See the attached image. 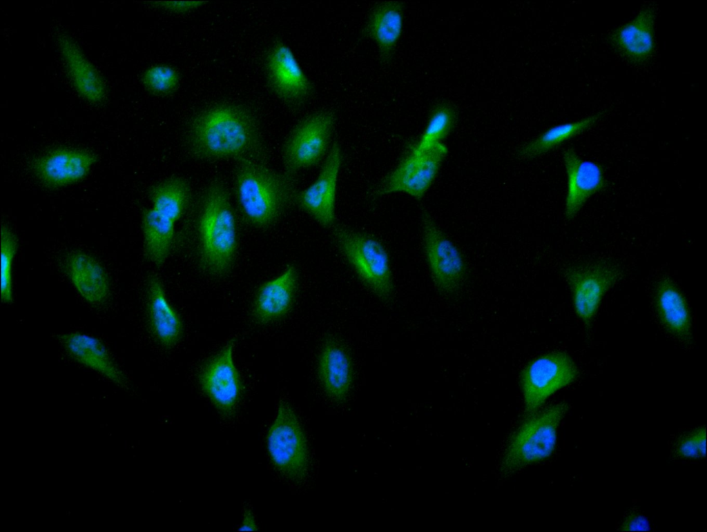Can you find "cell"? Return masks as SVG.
<instances>
[{"label":"cell","instance_id":"cell-10","mask_svg":"<svg viewBox=\"0 0 707 532\" xmlns=\"http://www.w3.org/2000/svg\"><path fill=\"white\" fill-rule=\"evenodd\" d=\"M565 276L575 313L583 324L590 326L603 296L617 282L621 272L611 264L600 263L569 268Z\"/></svg>","mask_w":707,"mask_h":532},{"label":"cell","instance_id":"cell-20","mask_svg":"<svg viewBox=\"0 0 707 532\" xmlns=\"http://www.w3.org/2000/svg\"><path fill=\"white\" fill-rule=\"evenodd\" d=\"M318 374L327 395L336 402L346 400L353 382L350 356L342 344L329 340L318 360Z\"/></svg>","mask_w":707,"mask_h":532},{"label":"cell","instance_id":"cell-8","mask_svg":"<svg viewBox=\"0 0 707 532\" xmlns=\"http://www.w3.org/2000/svg\"><path fill=\"white\" fill-rule=\"evenodd\" d=\"M334 123L333 115L322 111L309 115L296 126L282 150L287 173L293 175L320 161L328 148Z\"/></svg>","mask_w":707,"mask_h":532},{"label":"cell","instance_id":"cell-25","mask_svg":"<svg viewBox=\"0 0 707 532\" xmlns=\"http://www.w3.org/2000/svg\"><path fill=\"white\" fill-rule=\"evenodd\" d=\"M403 7L398 1L376 6L369 17L366 32L376 43L382 58H389L402 33Z\"/></svg>","mask_w":707,"mask_h":532},{"label":"cell","instance_id":"cell-33","mask_svg":"<svg viewBox=\"0 0 707 532\" xmlns=\"http://www.w3.org/2000/svg\"><path fill=\"white\" fill-rule=\"evenodd\" d=\"M621 530L624 531H649L647 518L639 513H630L623 522Z\"/></svg>","mask_w":707,"mask_h":532},{"label":"cell","instance_id":"cell-9","mask_svg":"<svg viewBox=\"0 0 707 532\" xmlns=\"http://www.w3.org/2000/svg\"><path fill=\"white\" fill-rule=\"evenodd\" d=\"M447 148L442 142L416 150L411 149L382 181L376 194L404 193L421 199L433 183Z\"/></svg>","mask_w":707,"mask_h":532},{"label":"cell","instance_id":"cell-4","mask_svg":"<svg viewBox=\"0 0 707 532\" xmlns=\"http://www.w3.org/2000/svg\"><path fill=\"white\" fill-rule=\"evenodd\" d=\"M568 409L556 403L527 414L513 433L501 463V473L512 475L526 466L548 457L553 452L558 427Z\"/></svg>","mask_w":707,"mask_h":532},{"label":"cell","instance_id":"cell-11","mask_svg":"<svg viewBox=\"0 0 707 532\" xmlns=\"http://www.w3.org/2000/svg\"><path fill=\"white\" fill-rule=\"evenodd\" d=\"M422 221L424 249L434 282L440 291L453 292L465 275L463 257L427 211L423 212Z\"/></svg>","mask_w":707,"mask_h":532},{"label":"cell","instance_id":"cell-14","mask_svg":"<svg viewBox=\"0 0 707 532\" xmlns=\"http://www.w3.org/2000/svg\"><path fill=\"white\" fill-rule=\"evenodd\" d=\"M265 67L268 82L282 100L298 104L311 95V84L286 44L278 42L272 46Z\"/></svg>","mask_w":707,"mask_h":532},{"label":"cell","instance_id":"cell-7","mask_svg":"<svg viewBox=\"0 0 707 532\" xmlns=\"http://www.w3.org/2000/svg\"><path fill=\"white\" fill-rule=\"evenodd\" d=\"M577 375L574 361L564 352H552L534 359L520 377L525 411L530 414L539 410L550 395L572 383Z\"/></svg>","mask_w":707,"mask_h":532},{"label":"cell","instance_id":"cell-1","mask_svg":"<svg viewBox=\"0 0 707 532\" xmlns=\"http://www.w3.org/2000/svg\"><path fill=\"white\" fill-rule=\"evenodd\" d=\"M188 144L193 155L202 159H265L255 119L232 104L214 106L197 115L189 128Z\"/></svg>","mask_w":707,"mask_h":532},{"label":"cell","instance_id":"cell-5","mask_svg":"<svg viewBox=\"0 0 707 532\" xmlns=\"http://www.w3.org/2000/svg\"><path fill=\"white\" fill-rule=\"evenodd\" d=\"M342 255L360 279L384 302L391 299L394 283L387 250L376 239L344 226L333 228Z\"/></svg>","mask_w":707,"mask_h":532},{"label":"cell","instance_id":"cell-27","mask_svg":"<svg viewBox=\"0 0 707 532\" xmlns=\"http://www.w3.org/2000/svg\"><path fill=\"white\" fill-rule=\"evenodd\" d=\"M190 195L188 181L181 177H173L153 188L151 208L175 223L184 213Z\"/></svg>","mask_w":707,"mask_h":532},{"label":"cell","instance_id":"cell-16","mask_svg":"<svg viewBox=\"0 0 707 532\" xmlns=\"http://www.w3.org/2000/svg\"><path fill=\"white\" fill-rule=\"evenodd\" d=\"M563 157L568 177L565 215L572 219L590 197L606 186V181L601 166L581 159L574 149H566Z\"/></svg>","mask_w":707,"mask_h":532},{"label":"cell","instance_id":"cell-13","mask_svg":"<svg viewBox=\"0 0 707 532\" xmlns=\"http://www.w3.org/2000/svg\"><path fill=\"white\" fill-rule=\"evenodd\" d=\"M342 161L341 149L335 142L316 181L297 193L296 203L325 228L333 226L338 176Z\"/></svg>","mask_w":707,"mask_h":532},{"label":"cell","instance_id":"cell-26","mask_svg":"<svg viewBox=\"0 0 707 532\" xmlns=\"http://www.w3.org/2000/svg\"><path fill=\"white\" fill-rule=\"evenodd\" d=\"M175 222L153 208L146 209L142 217L144 252L153 264L160 266L166 260L174 239Z\"/></svg>","mask_w":707,"mask_h":532},{"label":"cell","instance_id":"cell-35","mask_svg":"<svg viewBox=\"0 0 707 532\" xmlns=\"http://www.w3.org/2000/svg\"><path fill=\"white\" fill-rule=\"evenodd\" d=\"M257 524L252 511L246 508L244 509L242 522L238 531H256Z\"/></svg>","mask_w":707,"mask_h":532},{"label":"cell","instance_id":"cell-6","mask_svg":"<svg viewBox=\"0 0 707 532\" xmlns=\"http://www.w3.org/2000/svg\"><path fill=\"white\" fill-rule=\"evenodd\" d=\"M267 447L277 469L292 481L302 480L309 466V450L298 417L286 401H280L267 435Z\"/></svg>","mask_w":707,"mask_h":532},{"label":"cell","instance_id":"cell-15","mask_svg":"<svg viewBox=\"0 0 707 532\" xmlns=\"http://www.w3.org/2000/svg\"><path fill=\"white\" fill-rule=\"evenodd\" d=\"M657 7L646 4L635 19L615 29L610 35L614 48L634 63H642L655 49V20Z\"/></svg>","mask_w":707,"mask_h":532},{"label":"cell","instance_id":"cell-3","mask_svg":"<svg viewBox=\"0 0 707 532\" xmlns=\"http://www.w3.org/2000/svg\"><path fill=\"white\" fill-rule=\"evenodd\" d=\"M197 233L200 264L214 276L226 273L237 249L235 218L228 191L219 179L206 188L200 208Z\"/></svg>","mask_w":707,"mask_h":532},{"label":"cell","instance_id":"cell-28","mask_svg":"<svg viewBox=\"0 0 707 532\" xmlns=\"http://www.w3.org/2000/svg\"><path fill=\"white\" fill-rule=\"evenodd\" d=\"M600 117L601 114L599 113L577 121L552 127L523 146L519 151V155L523 158L529 159L544 154L563 141L586 130Z\"/></svg>","mask_w":707,"mask_h":532},{"label":"cell","instance_id":"cell-12","mask_svg":"<svg viewBox=\"0 0 707 532\" xmlns=\"http://www.w3.org/2000/svg\"><path fill=\"white\" fill-rule=\"evenodd\" d=\"M232 339L202 368L199 379L202 388L217 409L231 413L240 398L241 383L233 360Z\"/></svg>","mask_w":707,"mask_h":532},{"label":"cell","instance_id":"cell-17","mask_svg":"<svg viewBox=\"0 0 707 532\" xmlns=\"http://www.w3.org/2000/svg\"><path fill=\"white\" fill-rule=\"evenodd\" d=\"M96 158L88 151L58 148L40 157L35 164L39 179L50 187H61L81 180Z\"/></svg>","mask_w":707,"mask_h":532},{"label":"cell","instance_id":"cell-31","mask_svg":"<svg viewBox=\"0 0 707 532\" xmlns=\"http://www.w3.org/2000/svg\"><path fill=\"white\" fill-rule=\"evenodd\" d=\"M180 75L173 67L155 65L148 68L142 76L145 87L151 92L167 95L174 92L180 84Z\"/></svg>","mask_w":707,"mask_h":532},{"label":"cell","instance_id":"cell-24","mask_svg":"<svg viewBox=\"0 0 707 532\" xmlns=\"http://www.w3.org/2000/svg\"><path fill=\"white\" fill-rule=\"evenodd\" d=\"M148 311L151 326L159 343L166 348L175 345L183 333L182 322L166 297L159 279L155 275L148 281Z\"/></svg>","mask_w":707,"mask_h":532},{"label":"cell","instance_id":"cell-18","mask_svg":"<svg viewBox=\"0 0 707 532\" xmlns=\"http://www.w3.org/2000/svg\"><path fill=\"white\" fill-rule=\"evenodd\" d=\"M654 302L663 327L681 344L692 345L693 332L690 308L684 294L672 279L666 277L659 281Z\"/></svg>","mask_w":707,"mask_h":532},{"label":"cell","instance_id":"cell-21","mask_svg":"<svg viewBox=\"0 0 707 532\" xmlns=\"http://www.w3.org/2000/svg\"><path fill=\"white\" fill-rule=\"evenodd\" d=\"M60 339L69 354L79 363L97 371L109 380L122 387L126 386L125 377L106 346L97 338L75 332L60 336Z\"/></svg>","mask_w":707,"mask_h":532},{"label":"cell","instance_id":"cell-34","mask_svg":"<svg viewBox=\"0 0 707 532\" xmlns=\"http://www.w3.org/2000/svg\"><path fill=\"white\" fill-rule=\"evenodd\" d=\"M204 3L203 1H163L156 3V4L172 12H184L198 8Z\"/></svg>","mask_w":707,"mask_h":532},{"label":"cell","instance_id":"cell-29","mask_svg":"<svg viewBox=\"0 0 707 532\" xmlns=\"http://www.w3.org/2000/svg\"><path fill=\"white\" fill-rule=\"evenodd\" d=\"M456 120V112L448 104L438 106L432 112L425 130L413 149L421 150L441 142L451 132Z\"/></svg>","mask_w":707,"mask_h":532},{"label":"cell","instance_id":"cell-22","mask_svg":"<svg viewBox=\"0 0 707 532\" xmlns=\"http://www.w3.org/2000/svg\"><path fill=\"white\" fill-rule=\"evenodd\" d=\"M65 268L72 284L86 301L100 305L107 300L110 295L108 277L94 258L75 252L67 257Z\"/></svg>","mask_w":707,"mask_h":532},{"label":"cell","instance_id":"cell-2","mask_svg":"<svg viewBox=\"0 0 707 532\" xmlns=\"http://www.w3.org/2000/svg\"><path fill=\"white\" fill-rule=\"evenodd\" d=\"M235 188L243 215L258 228L274 224L296 201L297 195L293 175L278 173L264 160L253 158L238 161Z\"/></svg>","mask_w":707,"mask_h":532},{"label":"cell","instance_id":"cell-32","mask_svg":"<svg viewBox=\"0 0 707 532\" xmlns=\"http://www.w3.org/2000/svg\"><path fill=\"white\" fill-rule=\"evenodd\" d=\"M706 428H700L685 437L677 446L678 454L684 457L698 458L706 456Z\"/></svg>","mask_w":707,"mask_h":532},{"label":"cell","instance_id":"cell-23","mask_svg":"<svg viewBox=\"0 0 707 532\" xmlns=\"http://www.w3.org/2000/svg\"><path fill=\"white\" fill-rule=\"evenodd\" d=\"M57 41L77 90L83 97L92 103L98 104L102 101L106 95V86L98 72L70 37L61 35Z\"/></svg>","mask_w":707,"mask_h":532},{"label":"cell","instance_id":"cell-30","mask_svg":"<svg viewBox=\"0 0 707 532\" xmlns=\"http://www.w3.org/2000/svg\"><path fill=\"white\" fill-rule=\"evenodd\" d=\"M17 248V237L6 226L1 231V297L3 302L12 301V265Z\"/></svg>","mask_w":707,"mask_h":532},{"label":"cell","instance_id":"cell-19","mask_svg":"<svg viewBox=\"0 0 707 532\" xmlns=\"http://www.w3.org/2000/svg\"><path fill=\"white\" fill-rule=\"evenodd\" d=\"M298 282V270L291 265L262 285L253 306V315L257 322L266 324L284 316L292 305Z\"/></svg>","mask_w":707,"mask_h":532}]
</instances>
